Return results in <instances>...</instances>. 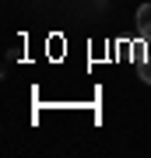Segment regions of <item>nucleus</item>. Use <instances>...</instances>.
I'll use <instances>...</instances> for the list:
<instances>
[{"mask_svg":"<svg viewBox=\"0 0 151 158\" xmlns=\"http://www.w3.org/2000/svg\"><path fill=\"white\" fill-rule=\"evenodd\" d=\"M137 35H141V42H151V4L137 7Z\"/></svg>","mask_w":151,"mask_h":158,"instance_id":"f257e3e1","label":"nucleus"},{"mask_svg":"<svg viewBox=\"0 0 151 158\" xmlns=\"http://www.w3.org/2000/svg\"><path fill=\"white\" fill-rule=\"evenodd\" d=\"M137 74H141L144 85H151V60H141V63H137Z\"/></svg>","mask_w":151,"mask_h":158,"instance_id":"f03ea898","label":"nucleus"}]
</instances>
